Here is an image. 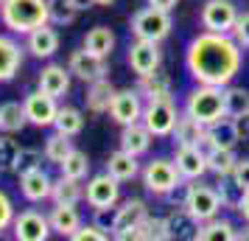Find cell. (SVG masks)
<instances>
[{
    "instance_id": "46",
    "label": "cell",
    "mask_w": 249,
    "mask_h": 241,
    "mask_svg": "<svg viewBox=\"0 0 249 241\" xmlns=\"http://www.w3.org/2000/svg\"><path fill=\"white\" fill-rule=\"evenodd\" d=\"M115 216H118V207H98L95 210V224L101 230H107V233H112L115 230Z\"/></svg>"
},
{
    "instance_id": "16",
    "label": "cell",
    "mask_w": 249,
    "mask_h": 241,
    "mask_svg": "<svg viewBox=\"0 0 249 241\" xmlns=\"http://www.w3.org/2000/svg\"><path fill=\"white\" fill-rule=\"evenodd\" d=\"M62 39H59V31L53 28V23L36 25L34 31L25 34V54L34 59H51L59 51Z\"/></svg>"
},
{
    "instance_id": "8",
    "label": "cell",
    "mask_w": 249,
    "mask_h": 241,
    "mask_svg": "<svg viewBox=\"0 0 249 241\" xmlns=\"http://www.w3.org/2000/svg\"><path fill=\"white\" fill-rule=\"evenodd\" d=\"M51 222H48L45 213H39L34 207L28 210H20L14 216V224H12V236L17 241H48L51 239Z\"/></svg>"
},
{
    "instance_id": "18",
    "label": "cell",
    "mask_w": 249,
    "mask_h": 241,
    "mask_svg": "<svg viewBox=\"0 0 249 241\" xmlns=\"http://www.w3.org/2000/svg\"><path fill=\"white\" fill-rule=\"evenodd\" d=\"M25 62V45H20L17 39L9 34H0V84H6V81H12L20 68H23Z\"/></svg>"
},
{
    "instance_id": "34",
    "label": "cell",
    "mask_w": 249,
    "mask_h": 241,
    "mask_svg": "<svg viewBox=\"0 0 249 241\" xmlns=\"http://www.w3.org/2000/svg\"><path fill=\"white\" fill-rule=\"evenodd\" d=\"M53 129L62 132V135H68V138L81 135V129H84V115H81V110H76V107H59Z\"/></svg>"
},
{
    "instance_id": "22",
    "label": "cell",
    "mask_w": 249,
    "mask_h": 241,
    "mask_svg": "<svg viewBox=\"0 0 249 241\" xmlns=\"http://www.w3.org/2000/svg\"><path fill=\"white\" fill-rule=\"evenodd\" d=\"M177 168H179L182 180H202L207 171V154L202 146H177Z\"/></svg>"
},
{
    "instance_id": "50",
    "label": "cell",
    "mask_w": 249,
    "mask_h": 241,
    "mask_svg": "<svg viewBox=\"0 0 249 241\" xmlns=\"http://www.w3.org/2000/svg\"><path fill=\"white\" fill-rule=\"evenodd\" d=\"M241 124H244V138H249V115L241 121Z\"/></svg>"
},
{
    "instance_id": "31",
    "label": "cell",
    "mask_w": 249,
    "mask_h": 241,
    "mask_svg": "<svg viewBox=\"0 0 249 241\" xmlns=\"http://www.w3.org/2000/svg\"><path fill=\"white\" fill-rule=\"evenodd\" d=\"M235 151L232 149H221V146H215V149L207 151V171H213L218 180H224V177H232L235 171Z\"/></svg>"
},
{
    "instance_id": "25",
    "label": "cell",
    "mask_w": 249,
    "mask_h": 241,
    "mask_svg": "<svg viewBox=\"0 0 249 241\" xmlns=\"http://www.w3.org/2000/svg\"><path fill=\"white\" fill-rule=\"evenodd\" d=\"M174 140H177V146H199L202 138L207 135V127H204L202 121H196L191 112H185L177 118V127H174Z\"/></svg>"
},
{
    "instance_id": "38",
    "label": "cell",
    "mask_w": 249,
    "mask_h": 241,
    "mask_svg": "<svg viewBox=\"0 0 249 241\" xmlns=\"http://www.w3.org/2000/svg\"><path fill=\"white\" fill-rule=\"evenodd\" d=\"M42 160H45V154L39 149H31V146H20V151H17V157H14L12 168L9 171L12 174H25V171H34V168H39L42 166Z\"/></svg>"
},
{
    "instance_id": "51",
    "label": "cell",
    "mask_w": 249,
    "mask_h": 241,
    "mask_svg": "<svg viewBox=\"0 0 249 241\" xmlns=\"http://www.w3.org/2000/svg\"><path fill=\"white\" fill-rule=\"evenodd\" d=\"M115 0H95V6H112Z\"/></svg>"
},
{
    "instance_id": "17",
    "label": "cell",
    "mask_w": 249,
    "mask_h": 241,
    "mask_svg": "<svg viewBox=\"0 0 249 241\" xmlns=\"http://www.w3.org/2000/svg\"><path fill=\"white\" fill-rule=\"evenodd\" d=\"M146 216H148V207H146L143 199H126L124 205L118 207L112 236H115V239H121V241H129V239H132V230L140 227Z\"/></svg>"
},
{
    "instance_id": "33",
    "label": "cell",
    "mask_w": 249,
    "mask_h": 241,
    "mask_svg": "<svg viewBox=\"0 0 249 241\" xmlns=\"http://www.w3.org/2000/svg\"><path fill=\"white\" fill-rule=\"evenodd\" d=\"M224 115L244 121L249 115V90L244 87H224Z\"/></svg>"
},
{
    "instance_id": "36",
    "label": "cell",
    "mask_w": 249,
    "mask_h": 241,
    "mask_svg": "<svg viewBox=\"0 0 249 241\" xmlns=\"http://www.w3.org/2000/svg\"><path fill=\"white\" fill-rule=\"evenodd\" d=\"M59 171L65 174V177H70V180H84L90 174V157H87V151L73 149L65 160L59 163Z\"/></svg>"
},
{
    "instance_id": "11",
    "label": "cell",
    "mask_w": 249,
    "mask_h": 241,
    "mask_svg": "<svg viewBox=\"0 0 249 241\" xmlns=\"http://www.w3.org/2000/svg\"><path fill=\"white\" fill-rule=\"evenodd\" d=\"M68 68L70 73L81 79L84 84H92V81L98 79H107V73H109V65H107V56H98V54H92L87 48H81V51H73L68 59Z\"/></svg>"
},
{
    "instance_id": "15",
    "label": "cell",
    "mask_w": 249,
    "mask_h": 241,
    "mask_svg": "<svg viewBox=\"0 0 249 241\" xmlns=\"http://www.w3.org/2000/svg\"><path fill=\"white\" fill-rule=\"evenodd\" d=\"M109 118H112L118 127H126V124H135L143 118V98H140V90H115L112 104H109Z\"/></svg>"
},
{
    "instance_id": "53",
    "label": "cell",
    "mask_w": 249,
    "mask_h": 241,
    "mask_svg": "<svg viewBox=\"0 0 249 241\" xmlns=\"http://www.w3.org/2000/svg\"><path fill=\"white\" fill-rule=\"evenodd\" d=\"M0 3H3V0H0Z\"/></svg>"
},
{
    "instance_id": "6",
    "label": "cell",
    "mask_w": 249,
    "mask_h": 241,
    "mask_svg": "<svg viewBox=\"0 0 249 241\" xmlns=\"http://www.w3.org/2000/svg\"><path fill=\"white\" fill-rule=\"evenodd\" d=\"M177 107H174V98H151V101L143 107V124L148 127V132L154 135V138H165L174 132L177 127Z\"/></svg>"
},
{
    "instance_id": "20",
    "label": "cell",
    "mask_w": 249,
    "mask_h": 241,
    "mask_svg": "<svg viewBox=\"0 0 249 241\" xmlns=\"http://www.w3.org/2000/svg\"><path fill=\"white\" fill-rule=\"evenodd\" d=\"M70 79H73L70 68L51 62V65H45V68L39 70V76H36V87H39L42 93H48V95H53V98H62V95H68L70 93Z\"/></svg>"
},
{
    "instance_id": "30",
    "label": "cell",
    "mask_w": 249,
    "mask_h": 241,
    "mask_svg": "<svg viewBox=\"0 0 249 241\" xmlns=\"http://www.w3.org/2000/svg\"><path fill=\"white\" fill-rule=\"evenodd\" d=\"M232 239H238V233L230 219L213 216L207 222H202V227H199V241H232Z\"/></svg>"
},
{
    "instance_id": "43",
    "label": "cell",
    "mask_w": 249,
    "mask_h": 241,
    "mask_svg": "<svg viewBox=\"0 0 249 241\" xmlns=\"http://www.w3.org/2000/svg\"><path fill=\"white\" fill-rule=\"evenodd\" d=\"M70 239H73V241H107V239H109V233L101 230L95 222H92V224H81Z\"/></svg>"
},
{
    "instance_id": "10",
    "label": "cell",
    "mask_w": 249,
    "mask_h": 241,
    "mask_svg": "<svg viewBox=\"0 0 249 241\" xmlns=\"http://www.w3.org/2000/svg\"><path fill=\"white\" fill-rule=\"evenodd\" d=\"M84 199H87V205L92 210L118 205V199H121V180H115L109 171L95 174V177H90V183L84 188Z\"/></svg>"
},
{
    "instance_id": "27",
    "label": "cell",
    "mask_w": 249,
    "mask_h": 241,
    "mask_svg": "<svg viewBox=\"0 0 249 241\" xmlns=\"http://www.w3.org/2000/svg\"><path fill=\"white\" fill-rule=\"evenodd\" d=\"M112 95H115V87L109 84V79H98V81H92V84H87V95H84L87 110H90V112H95V115L109 112Z\"/></svg>"
},
{
    "instance_id": "28",
    "label": "cell",
    "mask_w": 249,
    "mask_h": 241,
    "mask_svg": "<svg viewBox=\"0 0 249 241\" xmlns=\"http://www.w3.org/2000/svg\"><path fill=\"white\" fill-rule=\"evenodd\" d=\"M84 199V188H81V180H70V177H59L53 180V191H51V202L53 205H79Z\"/></svg>"
},
{
    "instance_id": "39",
    "label": "cell",
    "mask_w": 249,
    "mask_h": 241,
    "mask_svg": "<svg viewBox=\"0 0 249 241\" xmlns=\"http://www.w3.org/2000/svg\"><path fill=\"white\" fill-rule=\"evenodd\" d=\"M132 239H143V241H165L168 239V227H165V219H151L146 216L143 224L137 230H132Z\"/></svg>"
},
{
    "instance_id": "35",
    "label": "cell",
    "mask_w": 249,
    "mask_h": 241,
    "mask_svg": "<svg viewBox=\"0 0 249 241\" xmlns=\"http://www.w3.org/2000/svg\"><path fill=\"white\" fill-rule=\"evenodd\" d=\"M140 95H146L148 101L151 98H171V79L165 76V73H160V70H154L151 76H143L140 79Z\"/></svg>"
},
{
    "instance_id": "3",
    "label": "cell",
    "mask_w": 249,
    "mask_h": 241,
    "mask_svg": "<svg viewBox=\"0 0 249 241\" xmlns=\"http://www.w3.org/2000/svg\"><path fill=\"white\" fill-rule=\"evenodd\" d=\"M185 112H191L196 121H202L204 127L215 124L218 118H224V87L199 84V87L188 95Z\"/></svg>"
},
{
    "instance_id": "47",
    "label": "cell",
    "mask_w": 249,
    "mask_h": 241,
    "mask_svg": "<svg viewBox=\"0 0 249 241\" xmlns=\"http://www.w3.org/2000/svg\"><path fill=\"white\" fill-rule=\"evenodd\" d=\"M238 213L249 222V191H244V194H241V199H238Z\"/></svg>"
},
{
    "instance_id": "23",
    "label": "cell",
    "mask_w": 249,
    "mask_h": 241,
    "mask_svg": "<svg viewBox=\"0 0 249 241\" xmlns=\"http://www.w3.org/2000/svg\"><path fill=\"white\" fill-rule=\"evenodd\" d=\"M151 132H148V127L143 124V121H135V124H126L124 132H121V149L129 151V154H135V157H140V154H146L148 146H151Z\"/></svg>"
},
{
    "instance_id": "26",
    "label": "cell",
    "mask_w": 249,
    "mask_h": 241,
    "mask_svg": "<svg viewBox=\"0 0 249 241\" xmlns=\"http://www.w3.org/2000/svg\"><path fill=\"white\" fill-rule=\"evenodd\" d=\"M107 171L112 174L115 180L129 183V180H135L137 174H140V163H137L135 154H129V151L118 149V151H112V154L107 157Z\"/></svg>"
},
{
    "instance_id": "9",
    "label": "cell",
    "mask_w": 249,
    "mask_h": 241,
    "mask_svg": "<svg viewBox=\"0 0 249 241\" xmlns=\"http://www.w3.org/2000/svg\"><path fill=\"white\" fill-rule=\"evenodd\" d=\"M238 9L232 0H207L202 6V28L215 34H232Z\"/></svg>"
},
{
    "instance_id": "7",
    "label": "cell",
    "mask_w": 249,
    "mask_h": 241,
    "mask_svg": "<svg viewBox=\"0 0 249 241\" xmlns=\"http://www.w3.org/2000/svg\"><path fill=\"white\" fill-rule=\"evenodd\" d=\"M23 107L31 127L53 129V121H56V112H59V98H53V95H48V93H42L36 87V90L25 93Z\"/></svg>"
},
{
    "instance_id": "1",
    "label": "cell",
    "mask_w": 249,
    "mask_h": 241,
    "mask_svg": "<svg viewBox=\"0 0 249 241\" xmlns=\"http://www.w3.org/2000/svg\"><path fill=\"white\" fill-rule=\"evenodd\" d=\"M185 65L199 84L227 87L241 70V45L230 34L204 31L188 45Z\"/></svg>"
},
{
    "instance_id": "42",
    "label": "cell",
    "mask_w": 249,
    "mask_h": 241,
    "mask_svg": "<svg viewBox=\"0 0 249 241\" xmlns=\"http://www.w3.org/2000/svg\"><path fill=\"white\" fill-rule=\"evenodd\" d=\"M14 216H17V210H14V199L0 188V236H3L6 230H12Z\"/></svg>"
},
{
    "instance_id": "32",
    "label": "cell",
    "mask_w": 249,
    "mask_h": 241,
    "mask_svg": "<svg viewBox=\"0 0 249 241\" xmlns=\"http://www.w3.org/2000/svg\"><path fill=\"white\" fill-rule=\"evenodd\" d=\"M84 48L92 51V54H98V56H109V54L115 51L112 28H107V25H95V28H90V31L84 34Z\"/></svg>"
},
{
    "instance_id": "44",
    "label": "cell",
    "mask_w": 249,
    "mask_h": 241,
    "mask_svg": "<svg viewBox=\"0 0 249 241\" xmlns=\"http://www.w3.org/2000/svg\"><path fill=\"white\" fill-rule=\"evenodd\" d=\"M232 37L241 48H249V12L238 14L235 25H232Z\"/></svg>"
},
{
    "instance_id": "12",
    "label": "cell",
    "mask_w": 249,
    "mask_h": 241,
    "mask_svg": "<svg viewBox=\"0 0 249 241\" xmlns=\"http://www.w3.org/2000/svg\"><path fill=\"white\" fill-rule=\"evenodd\" d=\"M126 62H129L132 73H137V79L151 76L154 70H160V62H162L160 42H151V39H135V42L129 45Z\"/></svg>"
},
{
    "instance_id": "29",
    "label": "cell",
    "mask_w": 249,
    "mask_h": 241,
    "mask_svg": "<svg viewBox=\"0 0 249 241\" xmlns=\"http://www.w3.org/2000/svg\"><path fill=\"white\" fill-rule=\"evenodd\" d=\"M28 118H25V107L23 101H3L0 104V132H23Z\"/></svg>"
},
{
    "instance_id": "14",
    "label": "cell",
    "mask_w": 249,
    "mask_h": 241,
    "mask_svg": "<svg viewBox=\"0 0 249 241\" xmlns=\"http://www.w3.org/2000/svg\"><path fill=\"white\" fill-rule=\"evenodd\" d=\"M238 143H241V121L224 115V118H218L215 124L207 127V135L202 138L199 146H202V151L207 154V151L215 149V146H221V149H235Z\"/></svg>"
},
{
    "instance_id": "40",
    "label": "cell",
    "mask_w": 249,
    "mask_h": 241,
    "mask_svg": "<svg viewBox=\"0 0 249 241\" xmlns=\"http://www.w3.org/2000/svg\"><path fill=\"white\" fill-rule=\"evenodd\" d=\"M79 9L70 3V0H48V17L53 25H70L76 20Z\"/></svg>"
},
{
    "instance_id": "41",
    "label": "cell",
    "mask_w": 249,
    "mask_h": 241,
    "mask_svg": "<svg viewBox=\"0 0 249 241\" xmlns=\"http://www.w3.org/2000/svg\"><path fill=\"white\" fill-rule=\"evenodd\" d=\"M17 151H20V143L12 138V132H0V166H3L6 171L12 168Z\"/></svg>"
},
{
    "instance_id": "13",
    "label": "cell",
    "mask_w": 249,
    "mask_h": 241,
    "mask_svg": "<svg viewBox=\"0 0 249 241\" xmlns=\"http://www.w3.org/2000/svg\"><path fill=\"white\" fill-rule=\"evenodd\" d=\"M221 205H224V202H221V196H218V188H210V185H188L185 207H188L199 222H207V219L218 216Z\"/></svg>"
},
{
    "instance_id": "21",
    "label": "cell",
    "mask_w": 249,
    "mask_h": 241,
    "mask_svg": "<svg viewBox=\"0 0 249 241\" xmlns=\"http://www.w3.org/2000/svg\"><path fill=\"white\" fill-rule=\"evenodd\" d=\"M165 227H168V239L191 241V239H199L202 222L193 216L188 207H174L168 216H165Z\"/></svg>"
},
{
    "instance_id": "4",
    "label": "cell",
    "mask_w": 249,
    "mask_h": 241,
    "mask_svg": "<svg viewBox=\"0 0 249 241\" xmlns=\"http://www.w3.org/2000/svg\"><path fill=\"white\" fill-rule=\"evenodd\" d=\"M129 28L137 39H151V42H162L171 34V14L157 9V6H146L140 12L132 14Z\"/></svg>"
},
{
    "instance_id": "49",
    "label": "cell",
    "mask_w": 249,
    "mask_h": 241,
    "mask_svg": "<svg viewBox=\"0 0 249 241\" xmlns=\"http://www.w3.org/2000/svg\"><path fill=\"white\" fill-rule=\"evenodd\" d=\"M70 3H73L79 12H87V9H92V6H95V0H70Z\"/></svg>"
},
{
    "instance_id": "45",
    "label": "cell",
    "mask_w": 249,
    "mask_h": 241,
    "mask_svg": "<svg viewBox=\"0 0 249 241\" xmlns=\"http://www.w3.org/2000/svg\"><path fill=\"white\" fill-rule=\"evenodd\" d=\"M232 185H235L241 194H244V191H249V157H247V160H238V163H235V171H232Z\"/></svg>"
},
{
    "instance_id": "19",
    "label": "cell",
    "mask_w": 249,
    "mask_h": 241,
    "mask_svg": "<svg viewBox=\"0 0 249 241\" xmlns=\"http://www.w3.org/2000/svg\"><path fill=\"white\" fill-rule=\"evenodd\" d=\"M51 191H53V177H51L42 166L34 168V171L20 174V194H23L25 202L39 205V202L51 199Z\"/></svg>"
},
{
    "instance_id": "5",
    "label": "cell",
    "mask_w": 249,
    "mask_h": 241,
    "mask_svg": "<svg viewBox=\"0 0 249 241\" xmlns=\"http://www.w3.org/2000/svg\"><path fill=\"white\" fill-rule=\"evenodd\" d=\"M143 185H146L148 194L154 196H171L182 185V174L177 168V163L157 157L143 168Z\"/></svg>"
},
{
    "instance_id": "24",
    "label": "cell",
    "mask_w": 249,
    "mask_h": 241,
    "mask_svg": "<svg viewBox=\"0 0 249 241\" xmlns=\"http://www.w3.org/2000/svg\"><path fill=\"white\" fill-rule=\"evenodd\" d=\"M48 222H51V230L53 233L70 239L81 227V213L76 210V205H53L51 213H48Z\"/></svg>"
},
{
    "instance_id": "2",
    "label": "cell",
    "mask_w": 249,
    "mask_h": 241,
    "mask_svg": "<svg viewBox=\"0 0 249 241\" xmlns=\"http://www.w3.org/2000/svg\"><path fill=\"white\" fill-rule=\"evenodd\" d=\"M0 23L12 34L25 37L36 25L51 23L48 17V0H3L0 3Z\"/></svg>"
},
{
    "instance_id": "52",
    "label": "cell",
    "mask_w": 249,
    "mask_h": 241,
    "mask_svg": "<svg viewBox=\"0 0 249 241\" xmlns=\"http://www.w3.org/2000/svg\"><path fill=\"white\" fill-rule=\"evenodd\" d=\"M3 171H6V168H3V166H0V177H3Z\"/></svg>"
},
{
    "instance_id": "37",
    "label": "cell",
    "mask_w": 249,
    "mask_h": 241,
    "mask_svg": "<svg viewBox=\"0 0 249 241\" xmlns=\"http://www.w3.org/2000/svg\"><path fill=\"white\" fill-rule=\"evenodd\" d=\"M70 151H73V140L68 138V135H62V132H56L53 129V135L45 140V149H42V154H45L48 163H62L65 157H68Z\"/></svg>"
},
{
    "instance_id": "48",
    "label": "cell",
    "mask_w": 249,
    "mask_h": 241,
    "mask_svg": "<svg viewBox=\"0 0 249 241\" xmlns=\"http://www.w3.org/2000/svg\"><path fill=\"white\" fill-rule=\"evenodd\" d=\"M177 3H179V0H148V6H157V9H162V12H171Z\"/></svg>"
}]
</instances>
